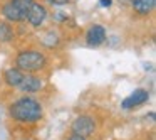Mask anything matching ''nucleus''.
I'll return each mask as SVG.
<instances>
[{
    "mask_svg": "<svg viewBox=\"0 0 156 140\" xmlns=\"http://www.w3.org/2000/svg\"><path fill=\"white\" fill-rule=\"evenodd\" d=\"M86 41H87L89 46H101L102 42L106 41V29L102 27V25L96 24L92 25L91 29L87 31V36H86Z\"/></svg>",
    "mask_w": 156,
    "mask_h": 140,
    "instance_id": "6",
    "label": "nucleus"
},
{
    "mask_svg": "<svg viewBox=\"0 0 156 140\" xmlns=\"http://www.w3.org/2000/svg\"><path fill=\"white\" fill-rule=\"evenodd\" d=\"M45 66V56L39 51H22L17 56V68L20 71L35 73Z\"/></svg>",
    "mask_w": 156,
    "mask_h": 140,
    "instance_id": "2",
    "label": "nucleus"
},
{
    "mask_svg": "<svg viewBox=\"0 0 156 140\" xmlns=\"http://www.w3.org/2000/svg\"><path fill=\"white\" fill-rule=\"evenodd\" d=\"M45 17H47V10H45V7H44V5H41V4H35V2L29 7L27 15H25V19H27L34 27L41 25L42 22L45 21Z\"/></svg>",
    "mask_w": 156,
    "mask_h": 140,
    "instance_id": "5",
    "label": "nucleus"
},
{
    "mask_svg": "<svg viewBox=\"0 0 156 140\" xmlns=\"http://www.w3.org/2000/svg\"><path fill=\"white\" fill-rule=\"evenodd\" d=\"M10 115L17 122L22 123H34L41 120L42 116V106L34 98H20L10 106Z\"/></svg>",
    "mask_w": 156,
    "mask_h": 140,
    "instance_id": "1",
    "label": "nucleus"
},
{
    "mask_svg": "<svg viewBox=\"0 0 156 140\" xmlns=\"http://www.w3.org/2000/svg\"><path fill=\"white\" fill-rule=\"evenodd\" d=\"M94 128H96L94 120H92L91 116H87V115L77 116V118L74 120V123H72V133L81 135V137H84V138L87 135H91V133L94 132Z\"/></svg>",
    "mask_w": 156,
    "mask_h": 140,
    "instance_id": "3",
    "label": "nucleus"
},
{
    "mask_svg": "<svg viewBox=\"0 0 156 140\" xmlns=\"http://www.w3.org/2000/svg\"><path fill=\"white\" fill-rule=\"evenodd\" d=\"M2 14H4L5 19H9V21H12V22H20V21H24V19H25V15L20 14V12H19L17 9H15L14 5L10 4V2L4 5V9H2Z\"/></svg>",
    "mask_w": 156,
    "mask_h": 140,
    "instance_id": "9",
    "label": "nucleus"
},
{
    "mask_svg": "<svg viewBox=\"0 0 156 140\" xmlns=\"http://www.w3.org/2000/svg\"><path fill=\"white\" fill-rule=\"evenodd\" d=\"M69 140H86V138H84V137H81V135H76V133H72Z\"/></svg>",
    "mask_w": 156,
    "mask_h": 140,
    "instance_id": "15",
    "label": "nucleus"
},
{
    "mask_svg": "<svg viewBox=\"0 0 156 140\" xmlns=\"http://www.w3.org/2000/svg\"><path fill=\"white\" fill-rule=\"evenodd\" d=\"M12 37H14V31L9 24H0V41L2 42H10Z\"/></svg>",
    "mask_w": 156,
    "mask_h": 140,
    "instance_id": "11",
    "label": "nucleus"
},
{
    "mask_svg": "<svg viewBox=\"0 0 156 140\" xmlns=\"http://www.w3.org/2000/svg\"><path fill=\"white\" fill-rule=\"evenodd\" d=\"M154 5H156V0H133L134 10L141 15H148L154 9Z\"/></svg>",
    "mask_w": 156,
    "mask_h": 140,
    "instance_id": "8",
    "label": "nucleus"
},
{
    "mask_svg": "<svg viewBox=\"0 0 156 140\" xmlns=\"http://www.w3.org/2000/svg\"><path fill=\"white\" fill-rule=\"evenodd\" d=\"M22 79H24V74H22V71L19 68H10L5 71V81H7V85L19 86Z\"/></svg>",
    "mask_w": 156,
    "mask_h": 140,
    "instance_id": "10",
    "label": "nucleus"
},
{
    "mask_svg": "<svg viewBox=\"0 0 156 140\" xmlns=\"http://www.w3.org/2000/svg\"><path fill=\"white\" fill-rule=\"evenodd\" d=\"M111 4H112V0H101L102 7H111Z\"/></svg>",
    "mask_w": 156,
    "mask_h": 140,
    "instance_id": "14",
    "label": "nucleus"
},
{
    "mask_svg": "<svg viewBox=\"0 0 156 140\" xmlns=\"http://www.w3.org/2000/svg\"><path fill=\"white\" fill-rule=\"evenodd\" d=\"M19 88L24 93H35L42 88V79L35 78V76H24V79L20 81Z\"/></svg>",
    "mask_w": 156,
    "mask_h": 140,
    "instance_id": "7",
    "label": "nucleus"
},
{
    "mask_svg": "<svg viewBox=\"0 0 156 140\" xmlns=\"http://www.w3.org/2000/svg\"><path fill=\"white\" fill-rule=\"evenodd\" d=\"M148 98H149V93L146 91V89L139 88V89H134L126 100H122L121 106L124 110H133L134 106H139V105H143V103H146Z\"/></svg>",
    "mask_w": 156,
    "mask_h": 140,
    "instance_id": "4",
    "label": "nucleus"
},
{
    "mask_svg": "<svg viewBox=\"0 0 156 140\" xmlns=\"http://www.w3.org/2000/svg\"><path fill=\"white\" fill-rule=\"evenodd\" d=\"M10 4L14 5L20 14L27 15V10H29V7L34 4V0H10Z\"/></svg>",
    "mask_w": 156,
    "mask_h": 140,
    "instance_id": "12",
    "label": "nucleus"
},
{
    "mask_svg": "<svg viewBox=\"0 0 156 140\" xmlns=\"http://www.w3.org/2000/svg\"><path fill=\"white\" fill-rule=\"evenodd\" d=\"M51 4H54V5H66L69 2V0H49Z\"/></svg>",
    "mask_w": 156,
    "mask_h": 140,
    "instance_id": "13",
    "label": "nucleus"
}]
</instances>
